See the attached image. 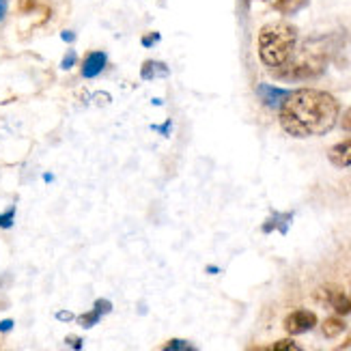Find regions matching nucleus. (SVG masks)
<instances>
[{
    "label": "nucleus",
    "mask_w": 351,
    "mask_h": 351,
    "mask_svg": "<svg viewBox=\"0 0 351 351\" xmlns=\"http://www.w3.org/2000/svg\"><path fill=\"white\" fill-rule=\"evenodd\" d=\"M341 104L328 90H291L280 106V125L293 138L324 136L337 125Z\"/></svg>",
    "instance_id": "nucleus-1"
},
{
    "label": "nucleus",
    "mask_w": 351,
    "mask_h": 351,
    "mask_svg": "<svg viewBox=\"0 0 351 351\" xmlns=\"http://www.w3.org/2000/svg\"><path fill=\"white\" fill-rule=\"evenodd\" d=\"M298 30L287 22L265 24L258 33V58L269 69L282 67L295 52Z\"/></svg>",
    "instance_id": "nucleus-2"
},
{
    "label": "nucleus",
    "mask_w": 351,
    "mask_h": 351,
    "mask_svg": "<svg viewBox=\"0 0 351 351\" xmlns=\"http://www.w3.org/2000/svg\"><path fill=\"white\" fill-rule=\"evenodd\" d=\"M326 60L328 56L322 50L311 48V43H308L298 56H291L282 67L274 71H276V75L282 80H306V78H315V75L324 73Z\"/></svg>",
    "instance_id": "nucleus-3"
},
{
    "label": "nucleus",
    "mask_w": 351,
    "mask_h": 351,
    "mask_svg": "<svg viewBox=\"0 0 351 351\" xmlns=\"http://www.w3.org/2000/svg\"><path fill=\"white\" fill-rule=\"evenodd\" d=\"M317 326V315L313 311H293L285 319V330L291 334V337H298V334H304L308 332Z\"/></svg>",
    "instance_id": "nucleus-4"
},
{
    "label": "nucleus",
    "mask_w": 351,
    "mask_h": 351,
    "mask_svg": "<svg viewBox=\"0 0 351 351\" xmlns=\"http://www.w3.org/2000/svg\"><path fill=\"white\" fill-rule=\"evenodd\" d=\"M108 65V54L106 52H88L82 60V78L90 80V78H97V75L106 69Z\"/></svg>",
    "instance_id": "nucleus-5"
},
{
    "label": "nucleus",
    "mask_w": 351,
    "mask_h": 351,
    "mask_svg": "<svg viewBox=\"0 0 351 351\" xmlns=\"http://www.w3.org/2000/svg\"><path fill=\"white\" fill-rule=\"evenodd\" d=\"M324 300L330 304L337 315H349L351 313V298L341 291L337 287H326L324 289Z\"/></svg>",
    "instance_id": "nucleus-6"
},
{
    "label": "nucleus",
    "mask_w": 351,
    "mask_h": 351,
    "mask_svg": "<svg viewBox=\"0 0 351 351\" xmlns=\"http://www.w3.org/2000/svg\"><path fill=\"white\" fill-rule=\"evenodd\" d=\"M289 93H291V90L276 88V86H269V84H258V88H256L258 99H261L265 106H269V108H280L282 101L289 97Z\"/></svg>",
    "instance_id": "nucleus-7"
},
{
    "label": "nucleus",
    "mask_w": 351,
    "mask_h": 351,
    "mask_svg": "<svg viewBox=\"0 0 351 351\" xmlns=\"http://www.w3.org/2000/svg\"><path fill=\"white\" fill-rule=\"evenodd\" d=\"M328 160L337 166V169H347V166H351V138L334 145L328 151Z\"/></svg>",
    "instance_id": "nucleus-8"
},
{
    "label": "nucleus",
    "mask_w": 351,
    "mask_h": 351,
    "mask_svg": "<svg viewBox=\"0 0 351 351\" xmlns=\"http://www.w3.org/2000/svg\"><path fill=\"white\" fill-rule=\"evenodd\" d=\"M141 75H143V80H154L158 75H169V67L160 63V60H147L141 69Z\"/></svg>",
    "instance_id": "nucleus-9"
},
{
    "label": "nucleus",
    "mask_w": 351,
    "mask_h": 351,
    "mask_svg": "<svg viewBox=\"0 0 351 351\" xmlns=\"http://www.w3.org/2000/svg\"><path fill=\"white\" fill-rule=\"evenodd\" d=\"M345 322L341 317H330V319H326V322L322 324V332H324V337H328V339H334V337H339V334H343L345 332Z\"/></svg>",
    "instance_id": "nucleus-10"
},
{
    "label": "nucleus",
    "mask_w": 351,
    "mask_h": 351,
    "mask_svg": "<svg viewBox=\"0 0 351 351\" xmlns=\"http://www.w3.org/2000/svg\"><path fill=\"white\" fill-rule=\"evenodd\" d=\"M162 351H198L192 343L188 341H181V339H173L169 343L162 345Z\"/></svg>",
    "instance_id": "nucleus-11"
},
{
    "label": "nucleus",
    "mask_w": 351,
    "mask_h": 351,
    "mask_svg": "<svg viewBox=\"0 0 351 351\" xmlns=\"http://www.w3.org/2000/svg\"><path fill=\"white\" fill-rule=\"evenodd\" d=\"M267 351H304V349L293 339H285V341H276L274 345H269Z\"/></svg>",
    "instance_id": "nucleus-12"
},
{
    "label": "nucleus",
    "mask_w": 351,
    "mask_h": 351,
    "mask_svg": "<svg viewBox=\"0 0 351 351\" xmlns=\"http://www.w3.org/2000/svg\"><path fill=\"white\" fill-rule=\"evenodd\" d=\"M99 319H101V315L93 308V311H90V313H84V315H80V317H75V322H78L82 328H93L95 324H99Z\"/></svg>",
    "instance_id": "nucleus-13"
},
{
    "label": "nucleus",
    "mask_w": 351,
    "mask_h": 351,
    "mask_svg": "<svg viewBox=\"0 0 351 351\" xmlns=\"http://www.w3.org/2000/svg\"><path fill=\"white\" fill-rule=\"evenodd\" d=\"M75 63H78V54H75V50H67V54L63 56V60H60V69H71Z\"/></svg>",
    "instance_id": "nucleus-14"
},
{
    "label": "nucleus",
    "mask_w": 351,
    "mask_h": 351,
    "mask_svg": "<svg viewBox=\"0 0 351 351\" xmlns=\"http://www.w3.org/2000/svg\"><path fill=\"white\" fill-rule=\"evenodd\" d=\"M15 218V207H9L5 213H0V228H11Z\"/></svg>",
    "instance_id": "nucleus-15"
},
{
    "label": "nucleus",
    "mask_w": 351,
    "mask_h": 351,
    "mask_svg": "<svg viewBox=\"0 0 351 351\" xmlns=\"http://www.w3.org/2000/svg\"><path fill=\"white\" fill-rule=\"evenodd\" d=\"M93 308L104 317V315H108V313L112 311V304H110V300H104V298H101V300L95 302V306H93Z\"/></svg>",
    "instance_id": "nucleus-16"
},
{
    "label": "nucleus",
    "mask_w": 351,
    "mask_h": 351,
    "mask_svg": "<svg viewBox=\"0 0 351 351\" xmlns=\"http://www.w3.org/2000/svg\"><path fill=\"white\" fill-rule=\"evenodd\" d=\"M35 7H37V0H18L20 13H30V11H35Z\"/></svg>",
    "instance_id": "nucleus-17"
},
{
    "label": "nucleus",
    "mask_w": 351,
    "mask_h": 351,
    "mask_svg": "<svg viewBox=\"0 0 351 351\" xmlns=\"http://www.w3.org/2000/svg\"><path fill=\"white\" fill-rule=\"evenodd\" d=\"M271 5L274 9H278V11H291L293 7V0H271Z\"/></svg>",
    "instance_id": "nucleus-18"
},
{
    "label": "nucleus",
    "mask_w": 351,
    "mask_h": 351,
    "mask_svg": "<svg viewBox=\"0 0 351 351\" xmlns=\"http://www.w3.org/2000/svg\"><path fill=\"white\" fill-rule=\"evenodd\" d=\"M158 41H160V33H151V35H145L143 37V45H145V48H154Z\"/></svg>",
    "instance_id": "nucleus-19"
},
{
    "label": "nucleus",
    "mask_w": 351,
    "mask_h": 351,
    "mask_svg": "<svg viewBox=\"0 0 351 351\" xmlns=\"http://www.w3.org/2000/svg\"><path fill=\"white\" fill-rule=\"evenodd\" d=\"M65 343L71 347V349H75V351H80L82 349V339H78V337H73V334H69V337L65 339Z\"/></svg>",
    "instance_id": "nucleus-20"
},
{
    "label": "nucleus",
    "mask_w": 351,
    "mask_h": 351,
    "mask_svg": "<svg viewBox=\"0 0 351 351\" xmlns=\"http://www.w3.org/2000/svg\"><path fill=\"white\" fill-rule=\"evenodd\" d=\"M60 39H63L65 43H73L75 41V33H73V30H63V33H60Z\"/></svg>",
    "instance_id": "nucleus-21"
},
{
    "label": "nucleus",
    "mask_w": 351,
    "mask_h": 351,
    "mask_svg": "<svg viewBox=\"0 0 351 351\" xmlns=\"http://www.w3.org/2000/svg\"><path fill=\"white\" fill-rule=\"evenodd\" d=\"M56 319H58V322H73V315L71 313H67V311H60V313H56Z\"/></svg>",
    "instance_id": "nucleus-22"
},
{
    "label": "nucleus",
    "mask_w": 351,
    "mask_h": 351,
    "mask_svg": "<svg viewBox=\"0 0 351 351\" xmlns=\"http://www.w3.org/2000/svg\"><path fill=\"white\" fill-rule=\"evenodd\" d=\"M343 130L351 132V108L343 114Z\"/></svg>",
    "instance_id": "nucleus-23"
},
{
    "label": "nucleus",
    "mask_w": 351,
    "mask_h": 351,
    "mask_svg": "<svg viewBox=\"0 0 351 351\" xmlns=\"http://www.w3.org/2000/svg\"><path fill=\"white\" fill-rule=\"evenodd\" d=\"M13 330V319H5V322H0V332H11Z\"/></svg>",
    "instance_id": "nucleus-24"
},
{
    "label": "nucleus",
    "mask_w": 351,
    "mask_h": 351,
    "mask_svg": "<svg viewBox=\"0 0 351 351\" xmlns=\"http://www.w3.org/2000/svg\"><path fill=\"white\" fill-rule=\"evenodd\" d=\"M7 0H0V22H5V18H7Z\"/></svg>",
    "instance_id": "nucleus-25"
}]
</instances>
